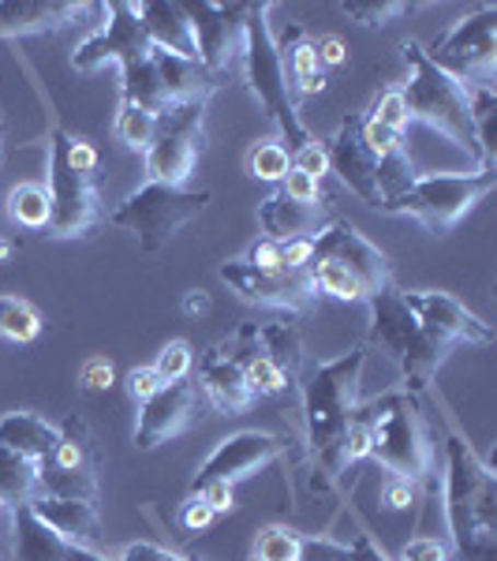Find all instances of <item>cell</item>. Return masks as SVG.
<instances>
[{"label": "cell", "mask_w": 497, "mask_h": 561, "mask_svg": "<svg viewBox=\"0 0 497 561\" xmlns=\"http://www.w3.org/2000/svg\"><path fill=\"white\" fill-rule=\"evenodd\" d=\"M367 367V345L340 352L337 359H325L303 382V427L307 454L314 460L311 491L322 494L337 483L345 465V431L359 409V382Z\"/></svg>", "instance_id": "6da1fadb"}, {"label": "cell", "mask_w": 497, "mask_h": 561, "mask_svg": "<svg viewBox=\"0 0 497 561\" xmlns=\"http://www.w3.org/2000/svg\"><path fill=\"white\" fill-rule=\"evenodd\" d=\"M446 517L460 561H497V472L449 431L446 438Z\"/></svg>", "instance_id": "7a4b0ae2"}, {"label": "cell", "mask_w": 497, "mask_h": 561, "mask_svg": "<svg viewBox=\"0 0 497 561\" xmlns=\"http://www.w3.org/2000/svg\"><path fill=\"white\" fill-rule=\"evenodd\" d=\"M359 420L370 431V460L390 476L423 483L434 472V434L415 393H382L374 401H359Z\"/></svg>", "instance_id": "3957f363"}, {"label": "cell", "mask_w": 497, "mask_h": 561, "mask_svg": "<svg viewBox=\"0 0 497 561\" xmlns=\"http://www.w3.org/2000/svg\"><path fill=\"white\" fill-rule=\"evenodd\" d=\"M370 307V337L367 345H378L385 356L401 367L404 382H408V393H423L438 367L449 359L453 345H446L441 337L423 325L404 304V293L396 285H385L382 293H374L367 300Z\"/></svg>", "instance_id": "277c9868"}, {"label": "cell", "mask_w": 497, "mask_h": 561, "mask_svg": "<svg viewBox=\"0 0 497 561\" xmlns=\"http://www.w3.org/2000/svg\"><path fill=\"white\" fill-rule=\"evenodd\" d=\"M404 65H408V83L401 87L404 105H408V121H419L446 135L453 147L467 150L472 158L483 161L472 124V102H467V87L456 83L453 76H446L438 65H430V57L423 53V42H404Z\"/></svg>", "instance_id": "5b68a950"}, {"label": "cell", "mask_w": 497, "mask_h": 561, "mask_svg": "<svg viewBox=\"0 0 497 561\" xmlns=\"http://www.w3.org/2000/svg\"><path fill=\"white\" fill-rule=\"evenodd\" d=\"M269 12H274V4H251L247 49H243V60H240V76H243V83L251 87V94L262 102V108L274 116V124L281 128L288 147L300 150L303 142L311 139V131H307V124L300 116V102H296L292 90H288L281 45H277V34L269 31Z\"/></svg>", "instance_id": "8992f818"}, {"label": "cell", "mask_w": 497, "mask_h": 561, "mask_svg": "<svg viewBox=\"0 0 497 561\" xmlns=\"http://www.w3.org/2000/svg\"><path fill=\"white\" fill-rule=\"evenodd\" d=\"M497 173L478 165L475 173H430L415 176L408 192L382 206V214H408L430 237H449L467 214L494 192Z\"/></svg>", "instance_id": "52a82bcc"}, {"label": "cell", "mask_w": 497, "mask_h": 561, "mask_svg": "<svg viewBox=\"0 0 497 561\" xmlns=\"http://www.w3.org/2000/svg\"><path fill=\"white\" fill-rule=\"evenodd\" d=\"M210 192H192V187H161V184H142L139 192H131L108 214V221L116 229L135 232L139 248L147 255H158L176 240V232H184L187 225L198 221L210 206Z\"/></svg>", "instance_id": "ba28073f"}, {"label": "cell", "mask_w": 497, "mask_h": 561, "mask_svg": "<svg viewBox=\"0 0 497 561\" xmlns=\"http://www.w3.org/2000/svg\"><path fill=\"white\" fill-rule=\"evenodd\" d=\"M430 65L464 87L497 83V4H478L472 15L456 20L430 45H423Z\"/></svg>", "instance_id": "9c48e42d"}, {"label": "cell", "mask_w": 497, "mask_h": 561, "mask_svg": "<svg viewBox=\"0 0 497 561\" xmlns=\"http://www.w3.org/2000/svg\"><path fill=\"white\" fill-rule=\"evenodd\" d=\"M206 105H173L165 116H158V135H153L147 158V184L161 187H187L198 158L206 153Z\"/></svg>", "instance_id": "30bf717a"}, {"label": "cell", "mask_w": 497, "mask_h": 561, "mask_svg": "<svg viewBox=\"0 0 497 561\" xmlns=\"http://www.w3.org/2000/svg\"><path fill=\"white\" fill-rule=\"evenodd\" d=\"M49 198H53V217L45 237L49 240H90L102 232L108 221L102 187L97 176L76 173L57 150L49 147Z\"/></svg>", "instance_id": "8fae6325"}, {"label": "cell", "mask_w": 497, "mask_h": 561, "mask_svg": "<svg viewBox=\"0 0 497 561\" xmlns=\"http://www.w3.org/2000/svg\"><path fill=\"white\" fill-rule=\"evenodd\" d=\"M97 476H102V454H97L90 423L79 412H71L60 423L57 449L49 454V460H42V494L97 502Z\"/></svg>", "instance_id": "7c38bea8"}, {"label": "cell", "mask_w": 497, "mask_h": 561, "mask_svg": "<svg viewBox=\"0 0 497 561\" xmlns=\"http://www.w3.org/2000/svg\"><path fill=\"white\" fill-rule=\"evenodd\" d=\"M247 12L251 4L243 0H198L187 4V15L195 23V38H198V65H203L217 83L240 71L243 49H247Z\"/></svg>", "instance_id": "4fadbf2b"}, {"label": "cell", "mask_w": 497, "mask_h": 561, "mask_svg": "<svg viewBox=\"0 0 497 561\" xmlns=\"http://www.w3.org/2000/svg\"><path fill=\"white\" fill-rule=\"evenodd\" d=\"M105 15L108 20L97 26L94 34H86L83 42L76 45V53H71V68L83 71H102L105 65H120L131 68V65H142V60H150L153 45L147 38V31H142L139 15H135L131 0H116V4H105Z\"/></svg>", "instance_id": "5bb4252c"}, {"label": "cell", "mask_w": 497, "mask_h": 561, "mask_svg": "<svg viewBox=\"0 0 497 561\" xmlns=\"http://www.w3.org/2000/svg\"><path fill=\"white\" fill-rule=\"evenodd\" d=\"M217 277L240 296V300L269 307V311L281 314H307L319 296H314L307 274H292V270H258L243 259H229L217 266Z\"/></svg>", "instance_id": "9a60e30c"}, {"label": "cell", "mask_w": 497, "mask_h": 561, "mask_svg": "<svg viewBox=\"0 0 497 561\" xmlns=\"http://www.w3.org/2000/svg\"><path fill=\"white\" fill-rule=\"evenodd\" d=\"M314 259L337 262L345 266L359 285L367 288V296L382 293L385 285H393V262L385 251H378L363 232L356 229L345 217H333L330 225L314 237ZM311 259V262H314Z\"/></svg>", "instance_id": "2e32d148"}, {"label": "cell", "mask_w": 497, "mask_h": 561, "mask_svg": "<svg viewBox=\"0 0 497 561\" xmlns=\"http://www.w3.org/2000/svg\"><path fill=\"white\" fill-rule=\"evenodd\" d=\"M288 449V442L281 434L274 431H236L229 438H221L213 446V454L198 465V472L192 479V491L210 479H221V483H232L236 486L240 479H251L255 472H262L266 465L281 460Z\"/></svg>", "instance_id": "e0dca14e"}, {"label": "cell", "mask_w": 497, "mask_h": 561, "mask_svg": "<svg viewBox=\"0 0 497 561\" xmlns=\"http://www.w3.org/2000/svg\"><path fill=\"white\" fill-rule=\"evenodd\" d=\"M404 293V304H408V311L419 319L434 337H441L446 345H490L494 341V330L478 319L475 311H467L464 304L456 300V296L449 293H438V288H401Z\"/></svg>", "instance_id": "ac0fdd59"}, {"label": "cell", "mask_w": 497, "mask_h": 561, "mask_svg": "<svg viewBox=\"0 0 497 561\" xmlns=\"http://www.w3.org/2000/svg\"><path fill=\"white\" fill-rule=\"evenodd\" d=\"M198 386L195 382H173L161 393H153L147 404H139V423H135V449L150 454V449L165 446L169 438H180L198 423Z\"/></svg>", "instance_id": "d6986e66"}, {"label": "cell", "mask_w": 497, "mask_h": 561, "mask_svg": "<svg viewBox=\"0 0 497 561\" xmlns=\"http://www.w3.org/2000/svg\"><path fill=\"white\" fill-rule=\"evenodd\" d=\"M330 153V173L340 176L348 192H356L367 206L382 210V192H378V158L363 142V116L351 113L337 124V131L325 139Z\"/></svg>", "instance_id": "ffe728a7"}, {"label": "cell", "mask_w": 497, "mask_h": 561, "mask_svg": "<svg viewBox=\"0 0 497 561\" xmlns=\"http://www.w3.org/2000/svg\"><path fill=\"white\" fill-rule=\"evenodd\" d=\"M97 8L102 4H79V0H0V38L68 31Z\"/></svg>", "instance_id": "44dd1931"}, {"label": "cell", "mask_w": 497, "mask_h": 561, "mask_svg": "<svg viewBox=\"0 0 497 561\" xmlns=\"http://www.w3.org/2000/svg\"><path fill=\"white\" fill-rule=\"evenodd\" d=\"M198 393L221 415H243L255 404V393L243 382V370L232 359L229 341H217L213 348H206L198 356Z\"/></svg>", "instance_id": "7402d4cb"}, {"label": "cell", "mask_w": 497, "mask_h": 561, "mask_svg": "<svg viewBox=\"0 0 497 561\" xmlns=\"http://www.w3.org/2000/svg\"><path fill=\"white\" fill-rule=\"evenodd\" d=\"M333 221L330 203H296L281 187L258 203V225L266 240L288 243V240H314L325 225Z\"/></svg>", "instance_id": "603a6c76"}, {"label": "cell", "mask_w": 497, "mask_h": 561, "mask_svg": "<svg viewBox=\"0 0 497 561\" xmlns=\"http://www.w3.org/2000/svg\"><path fill=\"white\" fill-rule=\"evenodd\" d=\"M31 510L57 531L60 539L71 547L83 550H102L105 547V531H102V510L97 502H83V497H49L38 494L31 502Z\"/></svg>", "instance_id": "cb8c5ba5"}, {"label": "cell", "mask_w": 497, "mask_h": 561, "mask_svg": "<svg viewBox=\"0 0 497 561\" xmlns=\"http://www.w3.org/2000/svg\"><path fill=\"white\" fill-rule=\"evenodd\" d=\"M131 8H135V15H139L153 49L198 60V38H195L192 15H187V4H180V0H139V4H131Z\"/></svg>", "instance_id": "d4e9b609"}, {"label": "cell", "mask_w": 497, "mask_h": 561, "mask_svg": "<svg viewBox=\"0 0 497 561\" xmlns=\"http://www.w3.org/2000/svg\"><path fill=\"white\" fill-rule=\"evenodd\" d=\"M150 60H153V71H158L161 87H165L169 105H192V102L206 105L217 94V87H221L198 60L176 57V53H165V49H153Z\"/></svg>", "instance_id": "484cf974"}, {"label": "cell", "mask_w": 497, "mask_h": 561, "mask_svg": "<svg viewBox=\"0 0 497 561\" xmlns=\"http://www.w3.org/2000/svg\"><path fill=\"white\" fill-rule=\"evenodd\" d=\"M281 45V60H285V76H288V90H292V98L300 102V98H319L325 83H330V76H325L319 53H314V42L307 38V31L300 23H288V31L277 38Z\"/></svg>", "instance_id": "4316f807"}, {"label": "cell", "mask_w": 497, "mask_h": 561, "mask_svg": "<svg viewBox=\"0 0 497 561\" xmlns=\"http://www.w3.org/2000/svg\"><path fill=\"white\" fill-rule=\"evenodd\" d=\"M229 352H232V359L240 364L243 382H247V389L255 393V401H258V397L285 393V389L292 386V382L285 378V370L277 367L274 359H269L266 352L258 348V341H255V322H243L240 330L232 333Z\"/></svg>", "instance_id": "83f0119b"}, {"label": "cell", "mask_w": 497, "mask_h": 561, "mask_svg": "<svg viewBox=\"0 0 497 561\" xmlns=\"http://www.w3.org/2000/svg\"><path fill=\"white\" fill-rule=\"evenodd\" d=\"M60 438V423H49L38 412H8L0 415V442L15 454H23L26 460L42 465L49 460V454L57 449Z\"/></svg>", "instance_id": "f1b7e54d"}, {"label": "cell", "mask_w": 497, "mask_h": 561, "mask_svg": "<svg viewBox=\"0 0 497 561\" xmlns=\"http://www.w3.org/2000/svg\"><path fill=\"white\" fill-rule=\"evenodd\" d=\"M12 528H15V561H68L71 542L60 539L31 505L12 510Z\"/></svg>", "instance_id": "f546056e"}, {"label": "cell", "mask_w": 497, "mask_h": 561, "mask_svg": "<svg viewBox=\"0 0 497 561\" xmlns=\"http://www.w3.org/2000/svg\"><path fill=\"white\" fill-rule=\"evenodd\" d=\"M255 341H258V348L285 370L288 382H296V378H300V370H303V333H300V325L288 322V319L255 322Z\"/></svg>", "instance_id": "4dcf8cb0"}, {"label": "cell", "mask_w": 497, "mask_h": 561, "mask_svg": "<svg viewBox=\"0 0 497 561\" xmlns=\"http://www.w3.org/2000/svg\"><path fill=\"white\" fill-rule=\"evenodd\" d=\"M38 472L42 465H34V460H26L23 454H15V449H8L0 442V505H8V510L31 505L42 494Z\"/></svg>", "instance_id": "1f68e13d"}, {"label": "cell", "mask_w": 497, "mask_h": 561, "mask_svg": "<svg viewBox=\"0 0 497 561\" xmlns=\"http://www.w3.org/2000/svg\"><path fill=\"white\" fill-rule=\"evenodd\" d=\"M8 217H12L20 229L26 232H45L49 229V217H53V198H49V187L38 184V180H26V184L12 187L8 192V203H4Z\"/></svg>", "instance_id": "d6a6232c"}, {"label": "cell", "mask_w": 497, "mask_h": 561, "mask_svg": "<svg viewBox=\"0 0 497 561\" xmlns=\"http://www.w3.org/2000/svg\"><path fill=\"white\" fill-rule=\"evenodd\" d=\"M303 274H307V280H311L314 296H330V300H340V304H367L370 300L367 288L359 285L345 266H337V262L314 259Z\"/></svg>", "instance_id": "836d02e7"}, {"label": "cell", "mask_w": 497, "mask_h": 561, "mask_svg": "<svg viewBox=\"0 0 497 561\" xmlns=\"http://www.w3.org/2000/svg\"><path fill=\"white\" fill-rule=\"evenodd\" d=\"M42 333V314L20 296H0V337L15 345H31Z\"/></svg>", "instance_id": "e575fe53"}, {"label": "cell", "mask_w": 497, "mask_h": 561, "mask_svg": "<svg viewBox=\"0 0 497 561\" xmlns=\"http://www.w3.org/2000/svg\"><path fill=\"white\" fill-rule=\"evenodd\" d=\"M113 131L128 150L147 153L153 135H158V116L147 113V108H139V105H131V102H120V108H116V121H113Z\"/></svg>", "instance_id": "d590c367"}, {"label": "cell", "mask_w": 497, "mask_h": 561, "mask_svg": "<svg viewBox=\"0 0 497 561\" xmlns=\"http://www.w3.org/2000/svg\"><path fill=\"white\" fill-rule=\"evenodd\" d=\"M243 165H247V176L266 180V184H281L288 176V169H292V150L277 139H262L247 150Z\"/></svg>", "instance_id": "8d00e7d4"}, {"label": "cell", "mask_w": 497, "mask_h": 561, "mask_svg": "<svg viewBox=\"0 0 497 561\" xmlns=\"http://www.w3.org/2000/svg\"><path fill=\"white\" fill-rule=\"evenodd\" d=\"M303 531H292L285 524H269L258 531L255 547H251V561H300Z\"/></svg>", "instance_id": "74e56055"}, {"label": "cell", "mask_w": 497, "mask_h": 561, "mask_svg": "<svg viewBox=\"0 0 497 561\" xmlns=\"http://www.w3.org/2000/svg\"><path fill=\"white\" fill-rule=\"evenodd\" d=\"M53 150L60 153V158L68 161L76 173H90L97 176V169H102V150H97V142L90 139V135H79V131H53Z\"/></svg>", "instance_id": "f35d334b"}, {"label": "cell", "mask_w": 497, "mask_h": 561, "mask_svg": "<svg viewBox=\"0 0 497 561\" xmlns=\"http://www.w3.org/2000/svg\"><path fill=\"white\" fill-rule=\"evenodd\" d=\"M419 8L423 4H408V0H345L340 12L363 26H385V23L404 20V15H415Z\"/></svg>", "instance_id": "ab89813d"}, {"label": "cell", "mask_w": 497, "mask_h": 561, "mask_svg": "<svg viewBox=\"0 0 497 561\" xmlns=\"http://www.w3.org/2000/svg\"><path fill=\"white\" fill-rule=\"evenodd\" d=\"M367 121H374V124H382V128H390V131H408V105H404V94H401V87H385L382 94L370 102L367 108Z\"/></svg>", "instance_id": "60d3db41"}, {"label": "cell", "mask_w": 497, "mask_h": 561, "mask_svg": "<svg viewBox=\"0 0 497 561\" xmlns=\"http://www.w3.org/2000/svg\"><path fill=\"white\" fill-rule=\"evenodd\" d=\"M192 367H195L192 341H169V345L158 352V359H153V370H158V378L165 386L184 382V378L192 375Z\"/></svg>", "instance_id": "b9f144b4"}, {"label": "cell", "mask_w": 497, "mask_h": 561, "mask_svg": "<svg viewBox=\"0 0 497 561\" xmlns=\"http://www.w3.org/2000/svg\"><path fill=\"white\" fill-rule=\"evenodd\" d=\"M292 169H296V173H307L311 180H319V184H322V176L330 173V153H325V142L311 135V139H307L303 147L292 153Z\"/></svg>", "instance_id": "7bdbcfd3"}, {"label": "cell", "mask_w": 497, "mask_h": 561, "mask_svg": "<svg viewBox=\"0 0 497 561\" xmlns=\"http://www.w3.org/2000/svg\"><path fill=\"white\" fill-rule=\"evenodd\" d=\"M363 142H367V150L374 153L378 161L390 158V153H396V150H408V147H404V135L401 131L382 128V124L367 121V116H363Z\"/></svg>", "instance_id": "ee69618b"}, {"label": "cell", "mask_w": 497, "mask_h": 561, "mask_svg": "<svg viewBox=\"0 0 497 561\" xmlns=\"http://www.w3.org/2000/svg\"><path fill=\"white\" fill-rule=\"evenodd\" d=\"M213 520H217V513L198 494H187V502L180 505V528L192 531V536H203V531H210Z\"/></svg>", "instance_id": "f6af8a7d"}, {"label": "cell", "mask_w": 497, "mask_h": 561, "mask_svg": "<svg viewBox=\"0 0 497 561\" xmlns=\"http://www.w3.org/2000/svg\"><path fill=\"white\" fill-rule=\"evenodd\" d=\"M113 382H116V370L105 356L86 359L83 370H79V389L83 393H105V389H113Z\"/></svg>", "instance_id": "bcb514c9"}, {"label": "cell", "mask_w": 497, "mask_h": 561, "mask_svg": "<svg viewBox=\"0 0 497 561\" xmlns=\"http://www.w3.org/2000/svg\"><path fill=\"white\" fill-rule=\"evenodd\" d=\"M124 386H128V397L135 404H147L153 393H161L165 389V382L158 378V370H153V364L147 367H131L128 378H124Z\"/></svg>", "instance_id": "7dc6e473"}, {"label": "cell", "mask_w": 497, "mask_h": 561, "mask_svg": "<svg viewBox=\"0 0 497 561\" xmlns=\"http://www.w3.org/2000/svg\"><path fill=\"white\" fill-rule=\"evenodd\" d=\"M300 561H348V547L330 536H303Z\"/></svg>", "instance_id": "c3c4849f"}, {"label": "cell", "mask_w": 497, "mask_h": 561, "mask_svg": "<svg viewBox=\"0 0 497 561\" xmlns=\"http://www.w3.org/2000/svg\"><path fill=\"white\" fill-rule=\"evenodd\" d=\"M192 494L203 497L206 505L217 513V517H224V513H236V486L232 483H221V479H210V483L195 486Z\"/></svg>", "instance_id": "681fc988"}, {"label": "cell", "mask_w": 497, "mask_h": 561, "mask_svg": "<svg viewBox=\"0 0 497 561\" xmlns=\"http://www.w3.org/2000/svg\"><path fill=\"white\" fill-rule=\"evenodd\" d=\"M281 192L288 198H296V203H325L319 180H311L307 173H296V169H288V176L281 180Z\"/></svg>", "instance_id": "f907efd6"}, {"label": "cell", "mask_w": 497, "mask_h": 561, "mask_svg": "<svg viewBox=\"0 0 497 561\" xmlns=\"http://www.w3.org/2000/svg\"><path fill=\"white\" fill-rule=\"evenodd\" d=\"M116 561H195V558H184L169 547H158V542H128Z\"/></svg>", "instance_id": "816d5d0a"}, {"label": "cell", "mask_w": 497, "mask_h": 561, "mask_svg": "<svg viewBox=\"0 0 497 561\" xmlns=\"http://www.w3.org/2000/svg\"><path fill=\"white\" fill-rule=\"evenodd\" d=\"M243 262H251V266H258V270H285L281 243L262 237V240L251 243V251H247V255H243Z\"/></svg>", "instance_id": "f5cc1de1"}, {"label": "cell", "mask_w": 497, "mask_h": 561, "mask_svg": "<svg viewBox=\"0 0 497 561\" xmlns=\"http://www.w3.org/2000/svg\"><path fill=\"white\" fill-rule=\"evenodd\" d=\"M382 502H385V510H408L415 502V483L412 479H401V476H385Z\"/></svg>", "instance_id": "db71d44e"}, {"label": "cell", "mask_w": 497, "mask_h": 561, "mask_svg": "<svg viewBox=\"0 0 497 561\" xmlns=\"http://www.w3.org/2000/svg\"><path fill=\"white\" fill-rule=\"evenodd\" d=\"M401 561H449V550L441 547L438 539L419 536V539H412L408 547L401 550Z\"/></svg>", "instance_id": "11a10c76"}, {"label": "cell", "mask_w": 497, "mask_h": 561, "mask_svg": "<svg viewBox=\"0 0 497 561\" xmlns=\"http://www.w3.org/2000/svg\"><path fill=\"white\" fill-rule=\"evenodd\" d=\"M281 259H285V270L303 274V270L311 266V259H314V240H288V243H281Z\"/></svg>", "instance_id": "9f6ffc18"}, {"label": "cell", "mask_w": 497, "mask_h": 561, "mask_svg": "<svg viewBox=\"0 0 497 561\" xmlns=\"http://www.w3.org/2000/svg\"><path fill=\"white\" fill-rule=\"evenodd\" d=\"M314 53H319L322 68H340L348 60V45L337 38V34H322L319 42H314Z\"/></svg>", "instance_id": "6f0895ef"}, {"label": "cell", "mask_w": 497, "mask_h": 561, "mask_svg": "<svg viewBox=\"0 0 497 561\" xmlns=\"http://www.w3.org/2000/svg\"><path fill=\"white\" fill-rule=\"evenodd\" d=\"M348 561H393V558L385 554V550L378 547L367 531H359V536L351 539V547H348Z\"/></svg>", "instance_id": "680465c9"}, {"label": "cell", "mask_w": 497, "mask_h": 561, "mask_svg": "<svg viewBox=\"0 0 497 561\" xmlns=\"http://www.w3.org/2000/svg\"><path fill=\"white\" fill-rule=\"evenodd\" d=\"M210 307H213V300H210V293H206V288H192V293L184 296V314H187V319H203V314H210Z\"/></svg>", "instance_id": "91938a15"}, {"label": "cell", "mask_w": 497, "mask_h": 561, "mask_svg": "<svg viewBox=\"0 0 497 561\" xmlns=\"http://www.w3.org/2000/svg\"><path fill=\"white\" fill-rule=\"evenodd\" d=\"M68 561H116V558H108L105 550H83V547H71Z\"/></svg>", "instance_id": "94428289"}]
</instances>
